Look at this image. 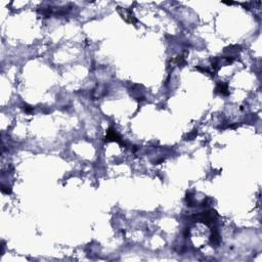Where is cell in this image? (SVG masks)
<instances>
[{"mask_svg": "<svg viewBox=\"0 0 262 262\" xmlns=\"http://www.w3.org/2000/svg\"><path fill=\"white\" fill-rule=\"evenodd\" d=\"M220 243V238H219V233L217 231H214L211 236V244L213 245H218Z\"/></svg>", "mask_w": 262, "mask_h": 262, "instance_id": "3", "label": "cell"}, {"mask_svg": "<svg viewBox=\"0 0 262 262\" xmlns=\"http://www.w3.org/2000/svg\"><path fill=\"white\" fill-rule=\"evenodd\" d=\"M217 90H219L221 94H228L227 85H226V84H223V83H219L218 87H217Z\"/></svg>", "mask_w": 262, "mask_h": 262, "instance_id": "4", "label": "cell"}, {"mask_svg": "<svg viewBox=\"0 0 262 262\" xmlns=\"http://www.w3.org/2000/svg\"><path fill=\"white\" fill-rule=\"evenodd\" d=\"M105 139H108L109 141H117V143H121L120 140L119 135L116 133V131L113 129V128H110L107 132V136H105Z\"/></svg>", "mask_w": 262, "mask_h": 262, "instance_id": "1", "label": "cell"}, {"mask_svg": "<svg viewBox=\"0 0 262 262\" xmlns=\"http://www.w3.org/2000/svg\"><path fill=\"white\" fill-rule=\"evenodd\" d=\"M119 12H121L122 18H123L126 22H128V23H135V22H136V19L133 18V16L131 15L129 10H125V9L122 10V9H119Z\"/></svg>", "mask_w": 262, "mask_h": 262, "instance_id": "2", "label": "cell"}]
</instances>
